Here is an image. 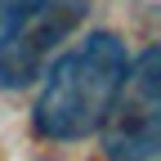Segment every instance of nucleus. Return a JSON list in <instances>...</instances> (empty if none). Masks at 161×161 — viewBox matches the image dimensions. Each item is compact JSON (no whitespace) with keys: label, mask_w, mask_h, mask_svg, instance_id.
Returning a JSON list of instances; mask_svg holds the SVG:
<instances>
[{"label":"nucleus","mask_w":161,"mask_h":161,"mask_svg":"<svg viewBox=\"0 0 161 161\" xmlns=\"http://www.w3.org/2000/svg\"><path fill=\"white\" fill-rule=\"evenodd\" d=\"M130 49L112 31H90L80 45L58 54L40 72L45 85L36 98V130L54 143H76V139L98 134L121 80L130 72Z\"/></svg>","instance_id":"nucleus-1"},{"label":"nucleus","mask_w":161,"mask_h":161,"mask_svg":"<svg viewBox=\"0 0 161 161\" xmlns=\"http://www.w3.org/2000/svg\"><path fill=\"white\" fill-rule=\"evenodd\" d=\"M161 58L143 49L139 63H130L125 80L103 116V148L112 161H152L161 148Z\"/></svg>","instance_id":"nucleus-2"},{"label":"nucleus","mask_w":161,"mask_h":161,"mask_svg":"<svg viewBox=\"0 0 161 161\" xmlns=\"http://www.w3.org/2000/svg\"><path fill=\"white\" fill-rule=\"evenodd\" d=\"M80 23L76 0H36L14 18L0 36V85L23 90L54 63V49Z\"/></svg>","instance_id":"nucleus-3"},{"label":"nucleus","mask_w":161,"mask_h":161,"mask_svg":"<svg viewBox=\"0 0 161 161\" xmlns=\"http://www.w3.org/2000/svg\"><path fill=\"white\" fill-rule=\"evenodd\" d=\"M27 5H36V0H0V36H5V27H9Z\"/></svg>","instance_id":"nucleus-4"}]
</instances>
